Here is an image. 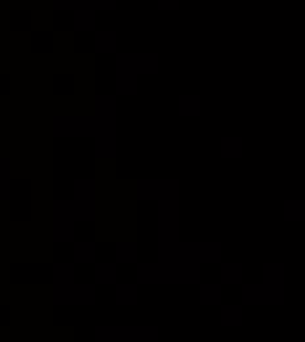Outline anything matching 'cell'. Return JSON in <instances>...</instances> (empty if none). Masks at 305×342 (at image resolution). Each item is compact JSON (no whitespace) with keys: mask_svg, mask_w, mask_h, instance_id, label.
Instances as JSON below:
<instances>
[{"mask_svg":"<svg viewBox=\"0 0 305 342\" xmlns=\"http://www.w3.org/2000/svg\"><path fill=\"white\" fill-rule=\"evenodd\" d=\"M221 321H226V324H239V311L237 308H226L221 313Z\"/></svg>","mask_w":305,"mask_h":342,"instance_id":"6da1fadb","label":"cell"}]
</instances>
